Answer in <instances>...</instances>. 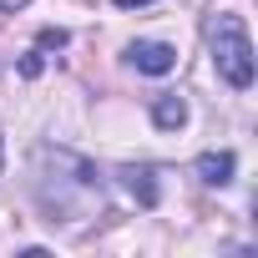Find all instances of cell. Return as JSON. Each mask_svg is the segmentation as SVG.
I'll return each mask as SVG.
<instances>
[{
  "label": "cell",
  "instance_id": "6",
  "mask_svg": "<svg viewBox=\"0 0 258 258\" xmlns=\"http://www.w3.org/2000/svg\"><path fill=\"white\" fill-rule=\"evenodd\" d=\"M41 46H66V31H41Z\"/></svg>",
  "mask_w": 258,
  "mask_h": 258
},
{
  "label": "cell",
  "instance_id": "5",
  "mask_svg": "<svg viewBox=\"0 0 258 258\" xmlns=\"http://www.w3.org/2000/svg\"><path fill=\"white\" fill-rule=\"evenodd\" d=\"M121 177H126V187H132V192L142 198V208H152V203H157V187H152V167H137V172L126 167Z\"/></svg>",
  "mask_w": 258,
  "mask_h": 258
},
{
  "label": "cell",
  "instance_id": "1",
  "mask_svg": "<svg viewBox=\"0 0 258 258\" xmlns=\"http://www.w3.org/2000/svg\"><path fill=\"white\" fill-rule=\"evenodd\" d=\"M208 46H213V66L228 86L248 91L253 86V41H248V26L238 16H218L208 26Z\"/></svg>",
  "mask_w": 258,
  "mask_h": 258
},
{
  "label": "cell",
  "instance_id": "2",
  "mask_svg": "<svg viewBox=\"0 0 258 258\" xmlns=\"http://www.w3.org/2000/svg\"><path fill=\"white\" fill-rule=\"evenodd\" d=\"M126 61H132L137 71H147V76H167L177 66V51L162 46V41H132L126 46Z\"/></svg>",
  "mask_w": 258,
  "mask_h": 258
},
{
  "label": "cell",
  "instance_id": "4",
  "mask_svg": "<svg viewBox=\"0 0 258 258\" xmlns=\"http://www.w3.org/2000/svg\"><path fill=\"white\" fill-rule=\"evenodd\" d=\"M152 121H157V126H182V121H187V101H182V96H157Z\"/></svg>",
  "mask_w": 258,
  "mask_h": 258
},
{
  "label": "cell",
  "instance_id": "7",
  "mask_svg": "<svg viewBox=\"0 0 258 258\" xmlns=\"http://www.w3.org/2000/svg\"><path fill=\"white\" fill-rule=\"evenodd\" d=\"M21 6H31V0H0V16H11V11H21Z\"/></svg>",
  "mask_w": 258,
  "mask_h": 258
},
{
  "label": "cell",
  "instance_id": "8",
  "mask_svg": "<svg viewBox=\"0 0 258 258\" xmlns=\"http://www.w3.org/2000/svg\"><path fill=\"white\" fill-rule=\"evenodd\" d=\"M111 6H121V11H137V6H152V0H111Z\"/></svg>",
  "mask_w": 258,
  "mask_h": 258
},
{
  "label": "cell",
  "instance_id": "9",
  "mask_svg": "<svg viewBox=\"0 0 258 258\" xmlns=\"http://www.w3.org/2000/svg\"><path fill=\"white\" fill-rule=\"evenodd\" d=\"M0 167H6V147H0Z\"/></svg>",
  "mask_w": 258,
  "mask_h": 258
},
{
  "label": "cell",
  "instance_id": "3",
  "mask_svg": "<svg viewBox=\"0 0 258 258\" xmlns=\"http://www.w3.org/2000/svg\"><path fill=\"white\" fill-rule=\"evenodd\" d=\"M233 152H203L198 157V172H203V182H213V187H223V182H233Z\"/></svg>",
  "mask_w": 258,
  "mask_h": 258
}]
</instances>
